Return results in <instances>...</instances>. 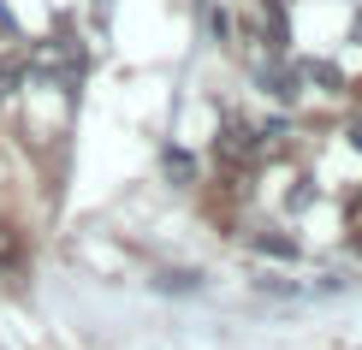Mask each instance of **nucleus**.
<instances>
[{"instance_id":"nucleus-4","label":"nucleus","mask_w":362,"mask_h":350,"mask_svg":"<svg viewBox=\"0 0 362 350\" xmlns=\"http://www.w3.org/2000/svg\"><path fill=\"white\" fill-rule=\"evenodd\" d=\"M12 89H18V71H12V66H6V59H0V101H6V95H12Z\"/></svg>"},{"instance_id":"nucleus-3","label":"nucleus","mask_w":362,"mask_h":350,"mask_svg":"<svg viewBox=\"0 0 362 350\" xmlns=\"http://www.w3.org/2000/svg\"><path fill=\"white\" fill-rule=\"evenodd\" d=\"M12 255H18V238H12V226H0V267H6Z\"/></svg>"},{"instance_id":"nucleus-1","label":"nucleus","mask_w":362,"mask_h":350,"mask_svg":"<svg viewBox=\"0 0 362 350\" xmlns=\"http://www.w3.org/2000/svg\"><path fill=\"white\" fill-rule=\"evenodd\" d=\"M78 66H83V54H78V42H66V36L42 42L36 59H30V71H59V78H78Z\"/></svg>"},{"instance_id":"nucleus-5","label":"nucleus","mask_w":362,"mask_h":350,"mask_svg":"<svg viewBox=\"0 0 362 350\" xmlns=\"http://www.w3.org/2000/svg\"><path fill=\"white\" fill-rule=\"evenodd\" d=\"M167 173H178V178H190L196 166H190V155H167Z\"/></svg>"},{"instance_id":"nucleus-2","label":"nucleus","mask_w":362,"mask_h":350,"mask_svg":"<svg viewBox=\"0 0 362 350\" xmlns=\"http://www.w3.org/2000/svg\"><path fill=\"white\" fill-rule=\"evenodd\" d=\"M220 148H226V161H250L262 143H250V131H244V125H232V131L220 136Z\"/></svg>"},{"instance_id":"nucleus-6","label":"nucleus","mask_w":362,"mask_h":350,"mask_svg":"<svg viewBox=\"0 0 362 350\" xmlns=\"http://www.w3.org/2000/svg\"><path fill=\"white\" fill-rule=\"evenodd\" d=\"M356 36H362V24H356Z\"/></svg>"}]
</instances>
